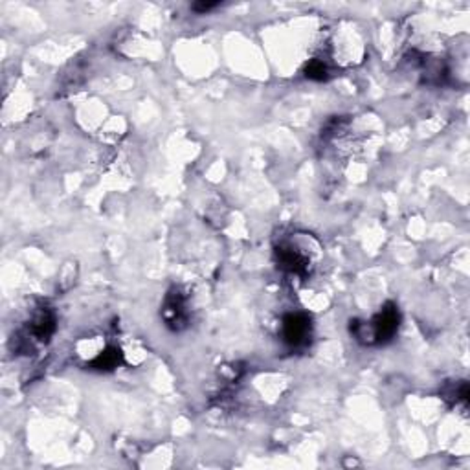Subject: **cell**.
<instances>
[{
  "instance_id": "6da1fadb",
  "label": "cell",
  "mask_w": 470,
  "mask_h": 470,
  "mask_svg": "<svg viewBox=\"0 0 470 470\" xmlns=\"http://www.w3.org/2000/svg\"><path fill=\"white\" fill-rule=\"evenodd\" d=\"M281 335L290 347H302L311 338V320L305 314H288L283 320Z\"/></svg>"
},
{
  "instance_id": "7a4b0ae2",
  "label": "cell",
  "mask_w": 470,
  "mask_h": 470,
  "mask_svg": "<svg viewBox=\"0 0 470 470\" xmlns=\"http://www.w3.org/2000/svg\"><path fill=\"white\" fill-rule=\"evenodd\" d=\"M164 320H166V324L173 329H180L186 325L188 322V313H186V302H184L182 294L175 290L166 298V303H164L162 308Z\"/></svg>"
},
{
  "instance_id": "3957f363",
  "label": "cell",
  "mask_w": 470,
  "mask_h": 470,
  "mask_svg": "<svg viewBox=\"0 0 470 470\" xmlns=\"http://www.w3.org/2000/svg\"><path fill=\"white\" fill-rule=\"evenodd\" d=\"M276 252L279 267L285 268L287 272H293V274H298V276L307 274V257L299 254L296 248H293V246H279Z\"/></svg>"
},
{
  "instance_id": "277c9868",
  "label": "cell",
  "mask_w": 470,
  "mask_h": 470,
  "mask_svg": "<svg viewBox=\"0 0 470 470\" xmlns=\"http://www.w3.org/2000/svg\"><path fill=\"white\" fill-rule=\"evenodd\" d=\"M30 331H32V335L37 340L46 342L53 335V331H55V318H53V314L48 308H42L41 313H37L35 318L32 320Z\"/></svg>"
},
{
  "instance_id": "5b68a950",
  "label": "cell",
  "mask_w": 470,
  "mask_h": 470,
  "mask_svg": "<svg viewBox=\"0 0 470 470\" xmlns=\"http://www.w3.org/2000/svg\"><path fill=\"white\" fill-rule=\"evenodd\" d=\"M120 360H121L120 351L107 349L105 353H101V355L96 358L92 366L98 367V369H112V367H116L120 364Z\"/></svg>"
},
{
  "instance_id": "8992f818",
  "label": "cell",
  "mask_w": 470,
  "mask_h": 470,
  "mask_svg": "<svg viewBox=\"0 0 470 470\" xmlns=\"http://www.w3.org/2000/svg\"><path fill=\"white\" fill-rule=\"evenodd\" d=\"M305 73H307V78L318 79V81H322V79L327 78L329 70H327V64H325L322 59H314V61H311V63H308Z\"/></svg>"
},
{
  "instance_id": "52a82bcc",
  "label": "cell",
  "mask_w": 470,
  "mask_h": 470,
  "mask_svg": "<svg viewBox=\"0 0 470 470\" xmlns=\"http://www.w3.org/2000/svg\"><path fill=\"white\" fill-rule=\"evenodd\" d=\"M219 4H215V2H202V4H195L193 10L197 11V13H206V11H211L215 10Z\"/></svg>"
}]
</instances>
